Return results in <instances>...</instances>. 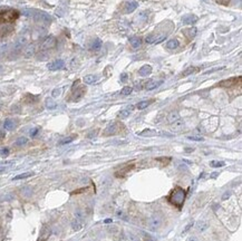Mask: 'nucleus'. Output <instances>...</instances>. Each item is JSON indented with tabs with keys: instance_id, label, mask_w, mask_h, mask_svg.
Segmentation results:
<instances>
[{
	"instance_id": "46",
	"label": "nucleus",
	"mask_w": 242,
	"mask_h": 241,
	"mask_svg": "<svg viewBox=\"0 0 242 241\" xmlns=\"http://www.w3.org/2000/svg\"><path fill=\"white\" fill-rule=\"evenodd\" d=\"M231 195V191H229V192H225L224 194H223V197H222V200L224 201V200H227V199H229V197Z\"/></svg>"
},
{
	"instance_id": "57",
	"label": "nucleus",
	"mask_w": 242,
	"mask_h": 241,
	"mask_svg": "<svg viewBox=\"0 0 242 241\" xmlns=\"http://www.w3.org/2000/svg\"><path fill=\"white\" fill-rule=\"evenodd\" d=\"M1 73H2V67L0 66V75H1Z\"/></svg>"
},
{
	"instance_id": "35",
	"label": "nucleus",
	"mask_w": 242,
	"mask_h": 241,
	"mask_svg": "<svg viewBox=\"0 0 242 241\" xmlns=\"http://www.w3.org/2000/svg\"><path fill=\"white\" fill-rule=\"evenodd\" d=\"M36 12V10H34V9H22L21 14L24 16H26V17H31V16H34Z\"/></svg>"
},
{
	"instance_id": "11",
	"label": "nucleus",
	"mask_w": 242,
	"mask_h": 241,
	"mask_svg": "<svg viewBox=\"0 0 242 241\" xmlns=\"http://www.w3.org/2000/svg\"><path fill=\"white\" fill-rule=\"evenodd\" d=\"M184 128V122L180 118V119H178V121H175V122H173L171 124V131L173 132H180L182 131Z\"/></svg>"
},
{
	"instance_id": "29",
	"label": "nucleus",
	"mask_w": 242,
	"mask_h": 241,
	"mask_svg": "<svg viewBox=\"0 0 242 241\" xmlns=\"http://www.w3.org/2000/svg\"><path fill=\"white\" fill-rule=\"evenodd\" d=\"M198 69H199V68H196V67H189L187 69H185L184 72L182 73V76L185 77V76H189V75H191V74H194Z\"/></svg>"
},
{
	"instance_id": "42",
	"label": "nucleus",
	"mask_w": 242,
	"mask_h": 241,
	"mask_svg": "<svg viewBox=\"0 0 242 241\" xmlns=\"http://www.w3.org/2000/svg\"><path fill=\"white\" fill-rule=\"evenodd\" d=\"M12 164H14V162H11V161L1 162V163H0V168H7V166H10V165H12Z\"/></svg>"
},
{
	"instance_id": "24",
	"label": "nucleus",
	"mask_w": 242,
	"mask_h": 241,
	"mask_svg": "<svg viewBox=\"0 0 242 241\" xmlns=\"http://www.w3.org/2000/svg\"><path fill=\"white\" fill-rule=\"evenodd\" d=\"M83 80L87 85H92V84H94L97 80V76H95V75H87V76H85L83 78Z\"/></svg>"
},
{
	"instance_id": "1",
	"label": "nucleus",
	"mask_w": 242,
	"mask_h": 241,
	"mask_svg": "<svg viewBox=\"0 0 242 241\" xmlns=\"http://www.w3.org/2000/svg\"><path fill=\"white\" fill-rule=\"evenodd\" d=\"M185 197H186V192H185V190H183L180 186H176L170 193V195H169L167 199H169V202L172 205H174V206H176L178 209H181L183 206V204H184Z\"/></svg>"
},
{
	"instance_id": "41",
	"label": "nucleus",
	"mask_w": 242,
	"mask_h": 241,
	"mask_svg": "<svg viewBox=\"0 0 242 241\" xmlns=\"http://www.w3.org/2000/svg\"><path fill=\"white\" fill-rule=\"evenodd\" d=\"M9 152H10V151H9L8 147H3V148L0 150V155H1V156H8V155H9Z\"/></svg>"
},
{
	"instance_id": "19",
	"label": "nucleus",
	"mask_w": 242,
	"mask_h": 241,
	"mask_svg": "<svg viewBox=\"0 0 242 241\" xmlns=\"http://www.w3.org/2000/svg\"><path fill=\"white\" fill-rule=\"evenodd\" d=\"M35 46L34 45H29L28 47L25 49V51H24V56L26 57V58H30V57H32L34 55H35Z\"/></svg>"
},
{
	"instance_id": "59",
	"label": "nucleus",
	"mask_w": 242,
	"mask_h": 241,
	"mask_svg": "<svg viewBox=\"0 0 242 241\" xmlns=\"http://www.w3.org/2000/svg\"><path fill=\"white\" fill-rule=\"evenodd\" d=\"M0 107H1V105H0Z\"/></svg>"
},
{
	"instance_id": "10",
	"label": "nucleus",
	"mask_w": 242,
	"mask_h": 241,
	"mask_svg": "<svg viewBox=\"0 0 242 241\" xmlns=\"http://www.w3.org/2000/svg\"><path fill=\"white\" fill-rule=\"evenodd\" d=\"M14 30V26L9 22H0V36H6Z\"/></svg>"
},
{
	"instance_id": "37",
	"label": "nucleus",
	"mask_w": 242,
	"mask_h": 241,
	"mask_svg": "<svg viewBox=\"0 0 242 241\" xmlns=\"http://www.w3.org/2000/svg\"><path fill=\"white\" fill-rule=\"evenodd\" d=\"M210 165L212 168H221V166H224L225 163L224 162H221V161H211L210 162Z\"/></svg>"
},
{
	"instance_id": "15",
	"label": "nucleus",
	"mask_w": 242,
	"mask_h": 241,
	"mask_svg": "<svg viewBox=\"0 0 242 241\" xmlns=\"http://www.w3.org/2000/svg\"><path fill=\"white\" fill-rule=\"evenodd\" d=\"M86 92V89L83 86L77 87V89H73V96H74V101H78L82 96L84 95V93Z\"/></svg>"
},
{
	"instance_id": "48",
	"label": "nucleus",
	"mask_w": 242,
	"mask_h": 241,
	"mask_svg": "<svg viewBox=\"0 0 242 241\" xmlns=\"http://www.w3.org/2000/svg\"><path fill=\"white\" fill-rule=\"evenodd\" d=\"M38 131H39V128H37V127H36V128H32V130L30 131V135H31V136H36V134L38 133Z\"/></svg>"
},
{
	"instance_id": "22",
	"label": "nucleus",
	"mask_w": 242,
	"mask_h": 241,
	"mask_svg": "<svg viewBox=\"0 0 242 241\" xmlns=\"http://www.w3.org/2000/svg\"><path fill=\"white\" fill-rule=\"evenodd\" d=\"M133 108H134V106H128L126 108L122 110L121 112H120V114H118V116L121 117V118H126V117L129 116V114L132 113Z\"/></svg>"
},
{
	"instance_id": "31",
	"label": "nucleus",
	"mask_w": 242,
	"mask_h": 241,
	"mask_svg": "<svg viewBox=\"0 0 242 241\" xmlns=\"http://www.w3.org/2000/svg\"><path fill=\"white\" fill-rule=\"evenodd\" d=\"M100 47H102V40L100 39H95L94 40V43H93V45H92V49L93 50H98Z\"/></svg>"
},
{
	"instance_id": "27",
	"label": "nucleus",
	"mask_w": 242,
	"mask_h": 241,
	"mask_svg": "<svg viewBox=\"0 0 242 241\" xmlns=\"http://www.w3.org/2000/svg\"><path fill=\"white\" fill-rule=\"evenodd\" d=\"M35 174L34 172H26V173H21V174H18V175H16L12 179L14 181H18V180H22V179H27V177H30V176H32Z\"/></svg>"
},
{
	"instance_id": "8",
	"label": "nucleus",
	"mask_w": 242,
	"mask_h": 241,
	"mask_svg": "<svg viewBox=\"0 0 242 241\" xmlns=\"http://www.w3.org/2000/svg\"><path fill=\"white\" fill-rule=\"evenodd\" d=\"M55 46H56V38L53 36H49V37H47L43 43H41V49H43V50H45V49L47 50V49L54 48Z\"/></svg>"
},
{
	"instance_id": "28",
	"label": "nucleus",
	"mask_w": 242,
	"mask_h": 241,
	"mask_svg": "<svg viewBox=\"0 0 242 241\" xmlns=\"http://www.w3.org/2000/svg\"><path fill=\"white\" fill-rule=\"evenodd\" d=\"M152 103H153L152 99H151V101H142V102L137 103L136 108H137V110H144V108H146L147 106H150Z\"/></svg>"
},
{
	"instance_id": "25",
	"label": "nucleus",
	"mask_w": 242,
	"mask_h": 241,
	"mask_svg": "<svg viewBox=\"0 0 242 241\" xmlns=\"http://www.w3.org/2000/svg\"><path fill=\"white\" fill-rule=\"evenodd\" d=\"M178 119H180V114H178V112H171V113L167 115V122L171 123V124L173 122L178 121Z\"/></svg>"
},
{
	"instance_id": "26",
	"label": "nucleus",
	"mask_w": 242,
	"mask_h": 241,
	"mask_svg": "<svg viewBox=\"0 0 242 241\" xmlns=\"http://www.w3.org/2000/svg\"><path fill=\"white\" fill-rule=\"evenodd\" d=\"M178 45H180V43H178V39H171V40H169L166 43V48H169V49H176L178 47Z\"/></svg>"
},
{
	"instance_id": "39",
	"label": "nucleus",
	"mask_w": 242,
	"mask_h": 241,
	"mask_svg": "<svg viewBox=\"0 0 242 241\" xmlns=\"http://www.w3.org/2000/svg\"><path fill=\"white\" fill-rule=\"evenodd\" d=\"M132 168H133V165H131V166H129V165H127V166H126V168H123V170H122L121 173H116V176H124V175H125V173H127L128 171H131Z\"/></svg>"
},
{
	"instance_id": "56",
	"label": "nucleus",
	"mask_w": 242,
	"mask_h": 241,
	"mask_svg": "<svg viewBox=\"0 0 242 241\" xmlns=\"http://www.w3.org/2000/svg\"><path fill=\"white\" fill-rule=\"evenodd\" d=\"M218 175V173H213V174H212V175H211V177H215V176Z\"/></svg>"
},
{
	"instance_id": "3",
	"label": "nucleus",
	"mask_w": 242,
	"mask_h": 241,
	"mask_svg": "<svg viewBox=\"0 0 242 241\" xmlns=\"http://www.w3.org/2000/svg\"><path fill=\"white\" fill-rule=\"evenodd\" d=\"M34 19H35V21L37 22V23L45 25V26L49 25L50 22L53 21V19H51L50 15L46 14V12H44V11H36L35 15H34Z\"/></svg>"
},
{
	"instance_id": "49",
	"label": "nucleus",
	"mask_w": 242,
	"mask_h": 241,
	"mask_svg": "<svg viewBox=\"0 0 242 241\" xmlns=\"http://www.w3.org/2000/svg\"><path fill=\"white\" fill-rule=\"evenodd\" d=\"M116 214H117V217H118V218H123V219H126V217L124 215V213H123L122 211H120V210L117 211V213H116Z\"/></svg>"
},
{
	"instance_id": "38",
	"label": "nucleus",
	"mask_w": 242,
	"mask_h": 241,
	"mask_svg": "<svg viewBox=\"0 0 242 241\" xmlns=\"http://www.w3.org/2000/svg\"><path fill=\"white\" fill-rule=\"evenodd\" d=\"M27 142H28V139H27V137H24V136H21V137H19V139L16 141V145L17 146H22V145H25V144H27Z\"/></svg>"
},
{
	"instance_id": "5",
	"label": "nucleus",
	"mask_w": 242,
	"mask_h": 241,
	"mask_svg": "<svg viewBox=\"0 0 242 241\" xmlns=\"http://www.w3.org/2000/svg\"><path fill=\"white\" fill-rule=\"evenodd\" d=\"M27 38L25 36H20L16 41H15L14 44V47H12V51L14 52H16V54H18V52H20V51L22 50V48L27 45Z\"/></svg>"
},
{
	"instance_id": "45",
	"label": "nucleus",
	"mask_w": 242,
	"mask_h": 241,
	"mask_svg": "<svg viewBox=\"0 0 242 241\" xmlns=\"http://www.w3.org/2000/svg\"><path fill=\"white\" fill-rule=\"evenodd\" d=\"M193 224H194V222H190V223H187V224H186V226H185L184 228V230H183V232H182V234H185L186 233V232H187V231H189V230H190V229H191V228H192V226Z\"/></svg>"
},
{
	"instance_id": "30",
	"label": "nucleus",
	"mask_w": 242,
	"mask_h": 241,
	"mask_svg": "<svg viewBox=\"0 0 242 241\" xmlns=\"http://www.w3.org/2000/svg\"><path fill=\"white\" fill-rule=\"evenodd\" d=\"M207 226H209V224H207L205 221H200V222H198V224H196V228H198L199 231H204L205 229H207Z\"/></svg>"
},
{
	"instance_id": "50",
	"label": "nucleus",
	"mask_w": 242,
	"mask_h": 241,
	"mask_svg": "<svg viewBox=\"0 0 242 241\" xmlns=\"http://www.w3.org/2000/svg\"><path fill=\"white\" fill-rule=\"evenodd\" d=\"M218 3H221V5H228L229 0H216Z\"/></svg>"
},
{
	"instance_id": "53",
	"label": "nucleus",
	"mask_w": 242,
	"mask_h": 241,
	"mask_svg": "<svg viewBox=\"0 0 242 241\" xmlns=\"http://www.w3.org/2000/svg\"><path fill=\"white\" fill-rule=\"evenodd\" d=\"M96 135V131H94V133H91V134H88V137H93V136H95Z\"/></svg>"
},
{
	"instance_id": "20",
	"label": "nucleus",
	"mask_w": 242,
	"mask_h": 241,
	"mask_svg": "<svg viewBox=\"0 0 242 241\" xmlns=\"http://www.w3.org/2000/svg\"><path fill=\"white\" fill-rule=\"evenodd\" d=\"M3 127L7 131H12L15 127H16V121L11 119V118H8V119L5 121V123H3Z\"/></svg>"
},
{
	"instance_id": "44",
	"label": "nucleus",
	"mask_w": 242,
	"mask_h": 241,
	"mask_svg": "<svg viewBox=\"0 0 242 241\" xmlns=\"http://www.w3.org/2000/svg\"><path fill=\"white\" fill-rule=\"evenodd\" d=\"M187 139H191V141H196V142H202V141H204V139H203L202 136H189Z\"/></svg>"
},
{
	"instance_id": "17",
	"label": "nucleus",
	"mask_w": 242,
	"mask_h": 241,
	"mask_svg": "<svg viewBox=\"0 0 242 241\" xmlns=\"http://www.w3.org/2000/svg\"><path fill=\"white\" fill-rule=\"evenodd\" d=\"M196 32H198V30H196L195 27H191V28H187V29L183 30V34H184L189 39H193L194 37L196 36Z\"/></svg>"
},
{
	"instance_id": "7",
	"label": "nucleus",
	"mask_w": 242,
	"mask_h": 241,
	"mask_svg": "<svg viewBox=\"0 0 242 241\" xmlns=\"http://www.w3.org/2000/svg\"><path fill=\"white\" fill-rule=\"evenodd\" d=\"M165 38H166V34L157 35V36L151 35V36H147L145 38V41H146L147 44H160V43H162L163 40H165Z\"/></svg>"
},
{
	"instance_id": "43",
	"label": "nucleus",
	"mask_w": 242,
	"mask_h": 241,
	"mask_svg": "<svg viewBox=\"0 0 242 241\" xmlns=\"http://www.w3.org/2000/svg\"><path fill=\"white\" fill-rule=\"evenodd\" d=\"M60 93H62V89L60 88H56V89H54L51 92V96L53 97H58V96L60 95Z\"/></svg>"
},
{
	"instance_id": "4",
	"label": "nucleus",
	"mask_w": 242,
	"mask_h": 241,
	"mask_svg": "<svg viewBox=\"0 0 242 241\" xmlns=\"http://www.w3.org/2000/svg\"><path fill=\"white\" fill-rule=\"evenodd\" d=\"M162 224V218L158 214H153L152 217H150V219L147 221V226L149 229L152 231H156L157 229Z\"/></svg>"
},
{
	"instance_id": "34",
	"label": "nucleus",
	"mask_w": 242,
	"mask_h": 241,
	"mask_svg": "<svg viewBox=\"0 0 242 241\" xmlns=\"http://www.w3.org/2000/svg\"><path fill=\"white\" fill-rule=\"evenodd\" d=\"M127 238H128V240L129 241H142L141 240V238H140L137 234L133 233V232H128Z\"/></svg>"
},
{
	"instance_id": "51",
	"label": "nucleus",
	"mask_w": 242,
	"mask_h": 241,
	"mask_svg": "<svg viewBox=\"0 0 242 241\" xmlns=\"http://www.w3.org/2000/svg\"><path fill=\"white\" fill-rule=\"evenodd\" d=\"M193 151H194V148H191V147H186V148H185V152H187V153H189V152H193Z\"/></svg>"
},
{
	"instance_id": "12",
	"label": "nucleus",
	"mask_w": 242,
	"mask_h": 241,
	"mask_svg": "<svg viewBox=\"0 0 242 241\" xmlns=\"http://www.w3.org/2000/svg\"><path fill=\"white\" fill-rule=\"evenodd\" d=\"M162 84H163V80H150L149 83H146L145 88L147 90H153V89L157 88L158 86H161Z\"/></svg>"
},
{
	"instance_id": "58",
	"label": "nucleus",
	"mask_w": 242,
	"mask_h": 241,
	"mask_svg": "<svg viewBox=\"0 0 242 241\" xmlns=\"http://www.w3.org/2000/svg\"><path fill=\"white\" fill-rule=\"evenodd\" d=\"M149 241H153V240H149Z\"/></svg>"
},
{
	"instance_id": "32",
	"label": "nucleus",
	"mask_w": 242,
	"mask_h": 241,
	"mask_svg": "<svg viewBox=\"0 0 242 241\" xmlns=\"http://www.w3.org/2000/svg\"><path fill=\"white\" fill-rule=\"evenodd\" d=\"M76 139V136L74 135V136H68V137H65V139H63L60 142H59V144L60 145H65V144H68V143H71V142H73L74 139Z\"/></svg>"
},
{
	"instance_id": "16",
	"label": "nucleus",
	"mask_w": 242,
	"mask_h": 241,
	"mask_svg": "<svg viewBox=\"0 0 242 241\" xmlns=\"http://www.w3.org/2000/svg\"><path fill=\"white\" fill-rule=\"evenodd\" d=\"M151 73H152V67L150 65H144L138 69V75L142 76V77L149 76Z\"/></svg>"
},
{
	"instance_id": "36",
	"label": "nucleus",
	"mask_w": 242,
	"mask_h": 241,
	"mask_svg": "<svg viewBox=\"0 0 242 241\" xmlns=\"http://www.w3.org/2000/svg\"><path fill=\"white\" fill-rule=\"evenodd\" d=\"M133 92V87H129V86H125V87L123 88L121 90V95L123 96H127L129 95L131 93Z\"/></svg>"
},
{
	"instance_id": "14",
	"label": "nucleus",
	"mask_w": 242,
	"mask_h": 241,
	"mask_svg": "<svg viewBox=\"0 0 242 241\" xmlns=\"http://www.w3.org/2000/svg\"><path fill=\"white\" fill-rule=\"evenodd\" d=\"M117 130H118L117 123H112V124H109L106 127V130H105V133H104V134H105L106 136H108V135H113V134H115V133H117Z\"/></svg>"
},
{
	"instance_id": "9",
	"label": "nucleus",
	"mask_w": 242,
	"mask_h": 241,
	"mask_svg": "<svg viewBox=\"0 0 242 241\" xmlns=\"http://www.w3.org/2000/svg\"><path fill=\"white\" fill-rule=\"evenodd\" d=\"M65 67V61L62 60V59H57V60H54L49 63L47 65V68L49 70H59V69H63Z\"/></svg>"
},
{
	"instance_id": "52",
	"label": "nucleus",
	"mask_w": 242,
	"mask_h": 241,
	"mask_svg": "<svg viewBox=\"0 0 242 241\" xmlns=\"http://www.w3.org/2000/svg\"><path fill=\"white\" fill-rule=\"evenodd\" d=\"M187 241H198V239H196L195 237H191V238L187 239Z\"/></svg>"
},
{
	"instance_id": "40",
	"label": "nucleus",
	"mask_w": 242,
	"mask_h": 241,
	"mask_svg": "<svg viewBox=\"0 0 242 241\" xmlns=\"http://www.w3.org/2000/svg\"><path fill=\"white\" fill-rule=\"evenodd\" d=\"M82 228V222L79 221V219H76L73 222V229L74 230H79Z\"/></svg>"
},
{
	"instance_id": "33",
	"label": "nucleus",
	"mask_w": 242,
	"mask_h": 241,
	"mask_svg": "<svg viewBox=\"0 0 242 241\" xmlns=\"http://www.w3.org/2000/svg\"><path fill=\"white\" fill-rule=\"evenodd\" d=\"M156 134V131H152V130H145L142 133H140V135H142V136H154Z\"/></svg>"
},
{
	"instance_id": "2",
	"label": "nucleus",
	"mask_w": 242,
	"mask_h": 241,
	"mask_svg": "<svg viewBox=\"0 0 242 241\" xmlns=\"http://www.w3.org/2000/svg\"><path fill=\"white\" fill-rule=\"evenodd\" d=\"M19 18V11L15 9H7L0 11V20L2 22H12Z\"/></svg>"
},
{
	"instance_id": "55",
	"label": "nucleus",
	"mask_w": 242,
	"mask_h": 241,
	"mask_svg": "<svg viewBox=\"0 0 242 241\" xmlns=\"http://www.w3.org/2000/svg\"><path fill=\"white\" fill-rule=\"evenodd\" d=\"M3 136H5V133L2 131H0V137H3Z\"/></svg>"
},
{
	"instance_id": "23",
	"label": "nucleus",
	"mask_w": 242,
	"mask_h": 241,
	"mask_svg": "<svg viewBox=\"0 0 242 241\" xmlns=\"http://www.w3.org/2000/svg\"><path fill=\"white\" fill-rule=\"evenodd\" d=\"M129 44L132 45V47L134 48H138L142 45V39L138 37H131L129 38Z\"/></svg>"
},
{
	"instance_id": "21",
	"label": "nucleus",
	"mask_w": 242,
	"mask_h": 241,
	"mask_svg": "<svg viewBox=\"0 0 242 241\" xmlns=\"http://www.w3.org/2000/svg\"><path fill=\"white\" fill-rule=\"evenodd\" d=\"M45 105H46V107H47L48 110H55V108L57 107V103L55 102L51 97L46 98V101H45Z\"/></svg>"
},
{
	"instance_id": "6",
	"label": "nucleus",
	"mask_w": 242,
	"mask_h": 241,
	"mask_svg": "<svg viewBox=\"0 0 242 241\" xmlns=\"http://www.w3.org/2000/svg\"><path fill=\"white\" fill-rule=\"evenodd\" d=\"M241 81V77H233V78H229V79L222 80L218 84L219 87L223 88H229V87H233L234 85H236V83H240Z\"/></svg>"
},
{
	"instance_id": "54",
	"label": "nucleus",
	"mask_w": 242,
	"mask_h": 241,
	"mask_svg": "<svg viewBox=\"0 0 242 241\" xmlns=\"http://www.w3.org/2000/svg\"><path fill=\"white\" fill-rule=\"evenodd\" d=\"M105 223H112V219H106L105 220Z\"/></svg>"
},
{
	"instance_id": "13",
	"label": "nucleus",
	"mask_w": 242,
	"mask_h": 241,
	"mask_svg": "<svg viewBox=\"0 0 242 241\" xmlns=\"http://www.w3.org/2000/svg\"><path fill=\"white\" fill-rule=\"evenodd\" d=\"M198 21V17L194 15H185L182 17V22L185 25H193Z\"/></svg>"
},
{
	"instance_id": "47",
	"label": "nucleus",
	"mask_w": 242,
	"mask_h": 241,
	"mask_svg": "<svg viewBox=\"0 0 242 241\" xmlns=\"http://www.w3.org/2000/svg\"><path fill=\"white\" fill-rule=\"evenodd\" d=\"M126 80H127V74H126V73L122 74V75H121V81H123V83H124V81H126Z\"/></svg>"
},
{
	"instance_id": "18",
	"label": "nucleus",
	"mask_w": 242,
	"mask_h": 241,
	"mask_svg": "<svg viewBox=\"0 0 242 241\" xmlns=\"http://www.w3.org/2000/svg\"><path fill=\"white\" fill-rule=\"evenodd\" d=\"M136 8H137V2H135V1H129V2H127V3L125 5L124 12H126V14L133 12Z\"/></svg>"
}]
</instances>
